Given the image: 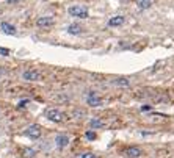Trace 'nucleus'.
Segmentation results:
<instances>
[{
  "label": "nucleus",
  "mask_w": 174,
  "mask_h": 158,
  "mask_svg": "<svg viewBox=\"0 0 174 158\" xmlns=\"http://www.w3.org/2000/svg\"><path fill=\"white\" fill-rule=\"evenodd\" d=\"M46 117H47L49 121L55 122V124L63 122V121L66 119L64 113H63V111H60L58 108H49V110H46Z\"/></svg>",
  "instance_id": "nucleus-1"
},
{
  "label": "nucleus",
  "mask_w": 174,
  "mask_h": 158,
  "mask_svg": "<svg viewBox=\"0 0 174 158\" xmlns=\"http://www.w3.org/2000/svg\"><path fill=\"white\" fill-rule=\"evenodd\" d=\"M68 13H69L72 17H79V19H86V17H88V10H86L85 7H80V5L69 7Z\"/></svg>",
  "instance_id": "nucleus-2"
},
{
  "label": "nucleus",
  "mask_w": 174,
  "mask_h": 158,
  "mask_svg": "<svg viewBox=\"0 0 174 158\" xmlns=\"http://www.w3.org/2000/svg\"><path fill=\"white\" fill-rule=\"evenodd\" d=\"M22 78L25 81H39L41 80V72L36 69H27L22 72Z\"/></svg>",
  "instance_id": "nucleus-3"
},
{
  "label": "nucleus",
  "mask_w": 174,
  "mask_h": 158,
  "mask_svg": "<svg viewBox=\"0 0 174 158\" xmlns=\"http://www.w3.org/2000/svg\"><path fill=\"white\" fill-rule=\"evenodd\" d=\"M25 136H28L30 139H38L39 136H41V127L39 125H36V124H32V125H28L27 128H25Z\"/></svg>",
  "instance_id": "nucleus-4"
},
{
  "label": "nucleus",
  "mask_w": 174,
  "mask_h": 158,
  "mask_svg": "<svg viewBox=\"0 0 174 158\" xmlns=\"http://www.w3.org/2000/svg\"><path fill=\"white\" fill-rule=\"evenodd\" d=\"M86 103H88L90 106H93V108H97V106L102 105V99H100L94 91H91V92L86 96Z\"/></svg>",
  "instance_id": "nucleus-5"
},
{
  "label": "nucleus",
  "mask_w": 174,
  "mask_h": 158,
  "mask_svg": "<svg viewBox=\"0 0 174 158\" xmlns=\"http://www.w3.org/2000/svg\"><path fill=\"white\" fill-rule=\"evenodd\" d=\"M68 144H69V136L68 135L60 133V135L55 136V146L58 149H64V147H68Z\"/></svg>",
  "instance_id": "nucleus-6"
},
{
  "label": "nucleus",
  "mask_w": 174,
  "mask_h": 158,
  "mask_svg": "<svg viewBox=\"0 0 174 158\" xmlns=\"http://www.w3.org/2000/svg\"><path fill=\"white\" fill-rule=\"evenodd\" d=\"M36 24H38V27H52L55 24V19L52 16H43L36 21Z\"/></svg>",
  "instance_id": "nucleus-7"
},
{
  "label": "nucleus",
  "mask_w": 174,
  "mask_h": 158,
  "mask_svg": "<svg viewBox=\"0 0 174 158\" xmlns=\"http://www.w3.org/2000/svg\"><path fill=\"white\" fill-rule=\"evenodd\" d=\"M124 153H125L129 158H138V156L141 155V150H140L136 146H132V147H127V149L124 150Z\"/></svg>",
  "instance_id": "nucleus-8"
},
{
  "label": "nucleus",
  "mask_w": 174,
  "mask_h": 158,
  "mask_svg": "<svg viewBox=\"0 0 174 158\" xmlns=\"http://www.w3.org/2000/svg\"><path fill=\"white\" fill-rule=\"evenodd\" d=\"M0 28H2V32H3L5 35H16L14 25H11V24H8V22H2V24H0Z\"/></svg>",
  "instance_id": "nucleus-9"
},
{
  "label": "nucleus",
  "mask_w": 174,
  "mask_h": 158,
  "mask_svg": "<svg viewBox=\"0 0 174 158\" xmlns=\"http://www.w3.org/2000/svg\"><path fill=\"white\" fill-rule=\"evenodd\" d=\"M82 32H83V27L80 24H71L68 27V33L69 35H80Z\"/></svg>",
  "instance_id": "nucleus-10"
},
{
  "label": "nucleus",
  "mask_w": 174,
  "mask_h": 158,
  "mask_svg": "<svg viewBox=\"0 0 174 158\" xmlns=\"http://www.w3.org/2000/svg\"><path fill=\"white\" fill-rule=\"evenodd\" d=\"M124 24V16H115L108 21V27H119Z\"/></svg>",
  "instance_id": "nucleus-11"
},
{
  "label": "nucleus",
  "mask_w": 174,
  "mask_h": 158,
  "mask_svg": "<svg viewBox=\"0 0 174 158\" xmlns=\"http://www.w3.org/2000/svg\"><path fill=\"white\" fill-rule=\"evenodd\" d=\"M90 127L94 130V128H102L104 127V122L100 121V119H91L90 121Z\"/></svg>",
  "instance_id": "nucleus-12"
},
{
  "label": "nucleus",
  "mask_w": 174,
  "mask_h": 158,
  "mask_svg": "<svg viewBox=\"0 0 174 158\" xmlns=\"http://www.w3.org/2000/svg\"><path fill=\"white\" fill-rule=\"evenodd\" d=\"M136 3H138V7L141 8V10H146V8H149L151 7V0H136Z\"/></svg>",
  "instance_id": "nucleus-13"
},
{
  "label": "nucleus",
  "mask_w": 174,
  "mask_h": 158,
  "mask_svg": "<svg viewBox=\"0 0 174 158\" xmlns=\"http://www.w3.org/2000/svg\"><path fill=\"white\" fill-rule=\"evenodd\" d=\"M113 85H118V86H129V80H127V78H116V80H113Z\"/></svg>",
  "instance_id": "nucleus-14"
},
{
  "label": "nucleus",
  "mask_w": 174,
  "mask_h": 158,
  "mask_svg": "<svg viewBox=\"0 0 174 158\" xmlns=\"http://www.w3.org/2000/svg\"><path fill=\"white\" fill-rule=\"evenodd\" d=\"M77 158H97V156L94 153H91V152H83V153H79Z\"/></svg>",
  "instance_id": "nucleus-15"
},
{
  "label": "nucleus",
  "mask_w": 174,
  "mask_h": 158,
  "mask_svg": "<svg viewBox=\"0 0 174 158\" xmlns=\"http://www.w3.org/2000/svg\"><path fill=\"white\" fill-rule=\"evenodd\" d=\"M72 116H74V117H77V119H80L82 116H85V113H83L82 110H75V111L72 113Z\"/></svg>",
  "instance_id": "nucleus-16"
},
{
  "label": "nucleus",
  "mask_w": 174,
  "mask_h": 158,
  "mask_svg": "<svg viewBox=\"0 0 174 158\" xmlns=\"http://www.w3.org/2000/svg\"><path fill=\"white\" fill-rule=\"evenodd\" d=\"M86 139H96V133L94 131H86Z\"/></svg>",
  "instance_id": "nucleus-17"
},
{
  "label": "nucleus",
  "mask_w": 174,
  "mask_h": 158,
  "mask_svg": "<svg viewBox=\"0 0 174 158\" xmlns=\"http://www.w3.org/2000/svg\"><path fill=\"white\" fill-rule=\"evenodd\" d=\"M0 53H3V55H8V53H10V50H8V49H3V47H0Z\"/></svg>",
  "instance_id": "nucleus-18"
},
{
  "label": "nucleus",
  "mask_w": 174,
  "mask_h": 158,
  "mask_svg": "<svg viewBox=\"0 0 174 158\" xmlns=\"http://www.w3.org/2000/svg\"><path fill=\"white\" fill-rule=\"evenodd\" d=\"M10 3H16V2H19V0H8Z\"/></svg>",
  "instance_id": "nucleus-19"
},
{
  "label": "nucleus",
  "mask_w": 174,
  "mask_h": 158,
  "mask_svg": "<svg viewBox=\"0 0 174 158\" xmlns=\"http://www.w3.org/2000/svg\"><path fill=\"white\" fill-rule=\"evenodd\" d=\"M122 2H129V0H122Z\"/></svg>",
  "instance_id": "nucleus-20"
}]
</instances>
